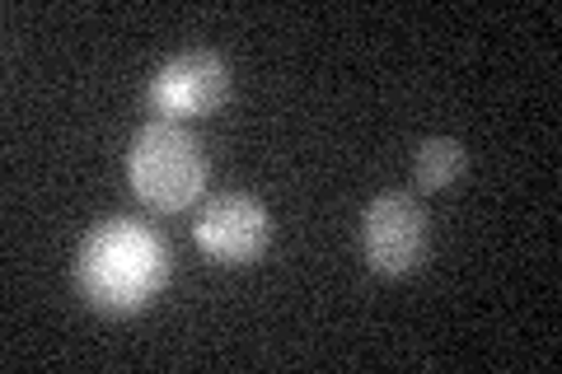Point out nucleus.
Returning <instances> with one entry per match:
<instances>
[{"mask_svg": "<svg viewBox=\"0 0 562 374\" xmlns=\"http://www.w3.org/2000/svg\"><path fill=\"white\" fill-rule=\"evenodd\" d=\"M169 276H173V253L146 220L113 216L80 239L76 286L109 318H132L150 309V299L169 286Z\"/></svg>", "mask_w": 562, "mask_h": 374, "instance_id": "obj_1", "label": "nucleus"}, {"mask_svg": "<svg viewBox=\"0 0 562 374\" xmlns=\"http://www.w3.org/2000/svg\"><path fill=\"white\" fill-rule=\"evenodd\" d=\"M127 178H132V192L150 211L179 216V211L198 206L206 197L211 159L202 150V140L188 127H179V122H169V117H155L132 140Z\"/></svg>", "mask_w": 562, "mask_h": 374, "instance_id": "obj_2", "label": "nucleus"}, {"mask_svg": "<svg viewBox=\"0 0 562 374\" xmlns=\"http://www.w3.org/2000/svg\"><path fill=\"white\" fill-rule=\"evenodd\" d=\"M431 248V220L408 192H380L361 211V258L375 276H408Z\"/></svg>", "mask_w": 562, "mask_h": 374, "instance_id": "obj_3", "label": "nucleus"}, {"mask_svg": "<svg viewBox=\"0 0 562 374\" xmlns=\"http://www.w3.org/2000/svg\"><path fill=\"white\" fill-rule=\"evenodd\" d=\"M268 239H272V216L249 192H216V197L202 202L198 220H192V243L216 267L258 262Z\"/></svg>", "mask_w": 562, "mask_h": 374, "instance_id": "obj_4", "label": "nucleus"}, {"mask_svg": "<svg viewBox=\"0 0 562 374\" xmlns=\"http://www.w3.org/2000/svg\"><path fill=\"white\" fill-rule=\"evenodd\" d=\"M225 94H231V66H225L216 52H183V57L165 61L146 89L150 109L169 122L216 113Z\"/></svg>", "mask_w": 562, "mask_h": 374, "instance_id": "obj_5", "label": "nucleus"}, {"mask_svg": "<svg viewBox=\"0 0 562 374\" xmlns=\"http://www.w3.org/2000/svg\"><path fill=\"white\" fill-rule=\"evenodd\" d=\"M464 169H469V150L454 136H431L417 146L413 178H417L422 192H446Z\"/></svg>", "mask_w": 562, "mask_h": 374, "instance_id": "obj_6", "label": "nucleus"}]
</instances>
